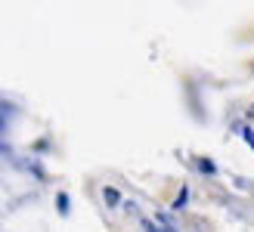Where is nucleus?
<instances>
[{
    "mask_svg": "<svg viewBox=\"0 0 254 232\" xmlns=\"http://www.w3.org/2000/svg\"><path fill=\"white\" fill-rule=\"evenodd\" d=\"M242 136H245V143L254 149V130H251V127H242Z\"/></svg>",
    "mask_w": 254,
    "mask_h": 232,
    "instance_id": "7ed1b4c3",
    "label": "nucleus"
},
{
    "mask_svg": "<svg viewBox=\"0 0 254 232\" xmlns=\"http://www.w3.org/2000/svg\"><path fill=\"white\" fill-rule=\"evenodd\" d=\"M183 201H186V192H180V195H177V201H174V208L180 211V208H183Z\"/></svg>",
    "mask_w": 254,
    "mask_h": 232,
    "instance_id": "39448f33",
    "label": "nucleus"
},
{
    "mask_svg": "<svg viewBox=\"0 0 254 232\" xmlns=\"http://www.w3.org/2000/svg\"><path fill=\"white\" fill-rule=\"evenodd\" d=\"M251 118H254V109H251Z\"/></svg>",
    "mask_w": 254,
    "mask_h": 232,
    "instance_id": "423d86ee",
    "label": "nucleus"
},
{
    "mask_svg": "<svg viewBox=\"0 0 254 232\" xmlns=\"http://www.w3.org/2000/svg\"><path fill=\"white\" fill-rule=\"evenodd\" d=\"M59 211L68 214V195H59Z\"/></svg>",
    "mask_w": 254,
    "mask_h": 232,
    "instance_id": "20e7f679",
    "label": "nucleus"
},
{
    "mask_svg": "<svg viewBox=\"0 0 254 232\" xmlns=\"http://www.w3.org/2000/svg\"><path fill=\"white\" fill-rule=\"evenodd\" d=\"M103 198H106L109 204H118V192H115V189H106V192H103Z\"/></svg>",
    "mask_w": 254,
    "mask_h": 232,
    "instance_id": "f03ea898",
    "label": "nucleus"
},
{
    "mask_svg": "<svg viewBox=\"0 0 254 232\" xmlns=\"http://www.w3.org/2000/svg\"><path fill=\"white\" fill-rule=\"evenodd\" d=\"M143 226H146V232H180L168 217H161V214H155V220H146Z\"/></svg>",
    "mask_w": 254,
    "mask_h": 232,
    "instance_id": "f257e3e1",
    "label": "nucleus"
}]
</instances>
